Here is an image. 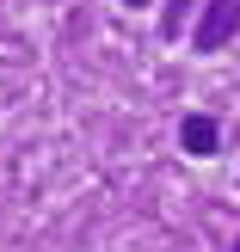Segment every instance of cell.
<instances>
[{
  "mask_svg": "<svg viewBox=\"0 0 240 252\" xmlns=\"http://www.w3.org/2000/svg\"><path fill=\"white\" fill-rule=\"evenodd\" d=\"M234 31H240V0H209L204 19H197V31H191V49L197 56H216Z\"/></svg>",
  "mask_w": 240,
  "mask_h": 252,
  "instance_id": "6da1fadb",
  "label": "cell"
},
{
  "mask_svg": "<svg viewBox=\"0 0 240 252\" xmlns=\"http://www.w3.org/2000/svg\"><path fill=\"white\" fill-rule=\"evenodd\" d=\"M179 142H185V154H191V160H209V154L222 148V123L204 117V111H191V117L179 123Z\"/></svg>",
  "mask_w": 240,
  "mask_h": 252,
  "instance_id": "7a4b0ae2",
  "label": "cell"
},
{
  "mask_svg": "<svg viewBox=\"0 0 240 252\" xmlns=\"http://www.w3.org/2000/svg\"><path fill=\"white\" fill-rule=\"evenodd\" d=\"M179 6H185V0H172V12H167V37L179 31Z\"/></svg>",
  "mask_w": 240,
  "mask_h": 252,
  "instance_id": "3957f363",
  "label": "cell"
},
{
  "mask_svg": "<svg viewBox=\"0 0 240 252\" xmlns=\"http://www.w3.org/2000/svg\"><path fill=\"white\" fill-rule=\"evenodd\" d=\"M123 6H142V0H123Z\"/></svg>",
  "mask_w": 240,
  "mask_h": 252,
  "instance_id": "277c9868",
  "label": "cell"
},
{
  "mask_svg": "<svg viewBox=\"0 0 240 252\" xmlns=\"http://www.w3.org/2000/svg\"><path fill=\"white\" fill-rule=\"evenodd\" d=\"M234 252H240V240H234Z\"/></svg>",
  "mask_w": 240,
  "mask_h": 252,
  "instance_id": "5b68a950",
  "label": "cell"
}]
</instances>
